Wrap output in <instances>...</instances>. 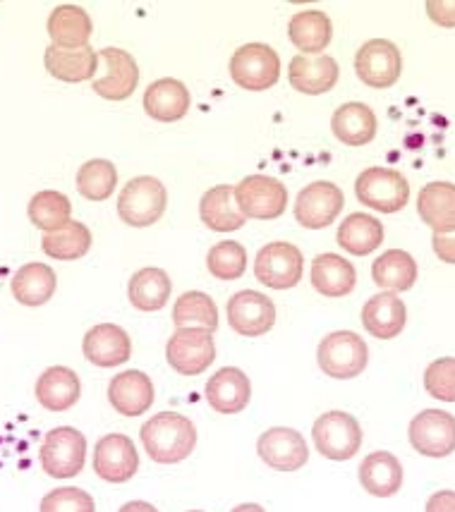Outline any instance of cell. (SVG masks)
<instances>
[{
    "instance_id": "1",
    "label": "cell",
    "mask_w": 455,
    "mask_h": 512,
    "mask_svg": "<svg viewBox=\"0 0 455 512\" xmlns=\"http://www.w3.org/2000/svg\"><path fill=\"white\" fill-rule=\"evenodd\" d=\"M142 446L147 455L159 465H178L192 455L197 446V429L187 417L178 412H159L144 422Z\"/></svg>"
},
{
    "instance_id": "2",
    "label": "cell",
    "mask_w": 455,
    "mask_h": 512,
    "mask_svg": "<svg viewBox=\"0 0 455 512\" xmlns=\"http://www.w3.org/2000/svg\"><path fill=\"white\" fill-rule=\"evenodd\" d=\"M166 206L168 192L163 182L151 178V175H139V178L127 182L120 192L118 216L132 228H149V225L161 221Z\"/></svg>"
},
{
    "instance_id": "3",
    "label": "cell",
    "mask_w": 455,
    "mask_h": 512,
    "mask_svg": "<svg viewBox=\"0 0 455 512\" xmlns=\"http://www.w3.org/2000/svg\"><path fill=\"white\" fill-rule=\"evenodd\" d=\"M317 362L319 369L324 371L329 379H355V376H360L362 371L367 369L369 347L360 335L353 331L329 333L319 343Z\"/></svg>"
},
{
    "instance_id": "4",
    "label": "cell",
    "mask_w": 455,
    "mask_h": 512,
    "mask_svg": "<svg viewBox=\"0 0 455 512\" xmlns=\"http://www.w3.org/2000/svg\"><path fill=\"white\" fill-rule=\"evenodd\" d=\"M39 460L48 477H77L82 472L84 460H87V438L72 426H58L46 434L39 450Z\"/></svg>"
},
{
    "instance_id": "5",
    "label": "cell",
    "mask_w": 455,
    "mask_h": 512,
    "mask_svg": "<svg viewBox=\"0 0 455 512\" xmlns=\"http://www.w3.org/2000/svg\"><path fill=\"white\" fill-rule=\"evenodd\" d=\"M314 446L326 460L343 462L357 455L362 448V426L348 412H326L314 422Z\"/></svg>"
},
{
    "instance_id": "6",
    "label": "cell",
    "mask_w": 455,
    "mask_h": 512,
    "mask_svg": "<svg viewBox=\"0 0 455 512\" xmlns=\"http://www.w3.org/2000/svg\"><path fill=\"white\" fill-rule=\"evenodd\" d=\"M355 194L362 201V206L381 213H398L408 204L410 185L398 170L367 168L355 180Z\"/></svg>"
},
{
    "instance_id": "7",
    "label": "cell",
    "mask_w": 455,
    "mask_h": 512,
    "mask_svg": "<svg viewBox=\"0 0 455 512\" xmlns=\"http://www.w3.org/2000/svg\"><path fill=\"white\" fill-rule=\"evenodd\" d=\"M230 77L247 91H266L281 77V58L266 44H245L230 58Z\"/></svg>"
},
{
    "instance_id": "8",
    "label": "cell",
    "mask_w": 455,
    "mask_h": 512,
    "mask_svg": "<svg viewBox=\"0 0 455 512\" xmlns=\"http://www.w3.org/2000/svg\"><path fill=\"white\" fill-rule=\"evenodd\" d=\"M235 201L245 218L273 221L285 213L288 190L281 180L271 178V175H247L245 180H240V185H235Z\"/></svg>"
},
{
    "instance_id": "9",
    "label": "cell",
    "mask_w": 455,
    "mask_h": 512,
    "mask_svg": "<svg viewBox=\"0 0 455 512\" xmlns=\"http://www.w3.org/2000/svg\"><path fill=\"white\" fill-rule=\"evenodd\" d=\"M166 359L180 376H199L214 364V333L204 328H178L166 345Z\"/></svg>"
},
{
    "instance_id": "10",
    "label": "cell",
    "mask_w": 455,
    "mask_h": 512,
    "mask_svg": "<svg viewBox=\"0 0 455 512\" xmlns=\"http://www.w3.org/2000/svg\"><path fill=\"white\" fill-rule=\"evenodd\" d=\"M305 256L290 242H271L259 249L254 261V276L271 290H290L302 280Z\"/></svg>"
},
{
    "instance_id": "11",
    "label": "cell",
    "mask_w": 455,
    "mask_h": 512,
    "mask_svg": "<svg viewBox=\"0 0 455 512\" xmlns=\"http://www.w3.org/2000/svg\"><path fill=\"white\" fill-rule=\"evenodd\" d=\"M101 75L94 77L91 87L101 99L125 101L135 94L139 84V67L123 48H103L99 51Z\"/></svg>"
},
{
    "instance_id": "12",
    "label": "cell",
    "mask_w": 455,
    "mask_h": 512,
    "mask_svg": "<svg viewBox=\"0 0 455 512\" xmlns=\"http://www.w3.org/2000/svg\"><path fill=\"white\" fill-rule=\"evenodd\" d=\"M226 314L235 333L245 335V338H262L276 323V304L264 292L242 290L230 297Z\"/></svg>"
},
{
    "instance_id": "13",
    "label": "cell",
    "mask_w": 455,
    "mask_h": 512,
    "mask_svg": "<svg viewBox=\"0 0 455 512\" xmlns=\"http://www.w3.org/2000/svg\"><path fill=\"white\" fill-rule=\"evenodd\" d=\"M355 72L372 89L393 87L403 72V58H400L398 46L386 39L367 41L355 56Z\"/></svg>"
},
{
    "instance_id": "14",
    "label": "cell",
    "mask_w": 455,
    "mask_h": 512,
    "mask_svg": "<svg viewBox=\"0 0 455 512\" xmlns=\"http://www.w3.org/2000/svg\"><path fill=\"white\" fill-rule=\"evenodd\" d=\"M343 206L345 197L341 187H336L333 182L317 180L297 194L295 218L302 228L321 230L329 228V225L336 221L338 213L343 211Z\"/></svg>"
},
{
    "instance_id": "15",
    "label": "cell",
    "mask_w": 455,
    "mask_h": 512,
    "mask_svg": "<svg viewBox=\"0 0 455 512\" xmlns=\"http://www.w3.org/2000/svg\"><path fill=\"white\" fill-rule=\"evenodd\" d=\"M410 443L424 457L455 453V417L441 410H424L410 422Z\"/></svg>"
},
{
    "instance_id": "16",
    "label": "cell",
    "mask_w": 455,
    "mask_h": 512,
    "mask_svg": "<svg viewBox=\"0 0 455 512\" xmlns=\"http://www.w3.org/2000/svg\"><path fill=\"white\" fill-rule=\"evenodd\" d=\"M257 453L276 472H297L309 460L305 436L288 426H273L264 431L257 441Z\"/></svg>"
},
{
    "instance_id": "17",
    "label": "cell",
    "mask_w": 455,
    "mask_h": 512,
    "mask_svg": "<svg viewBox=\"0 0 455 512\" xmlns=\"http://www.w3.org/2000/svg\"><path fill=\"white\" fill-rule=\"evenodd\" d=\"M137 469L139 455L132 438L108 434L94 446V472L108 484H125L135 477Z\"/></svg>"
},
{
    "instance_id": "18",
    "label": "cell",
    "mask_w": 455,
    "mask_h": 512,
    "mask_svg": "<svg viewBox=\"0 0 455 512\" xmlns=\"http://www.w3.org/2000/svg\"><path fill=\"white\" fill-rule=\"evenodd\" d=\"M84 357L101 369H113L132 357V340L125 328L115 323H99L89 328L82 343Z\"/></svg>"
},
{
    "instance_id": "19",
    "label": "cell",
    "mask_w": 455,
    "mask_h": 512,
    "mask_svg": "<svg viewBox=\"0 0 455 512\" xmlns=\"http://www.w3.org/2000/svg\"><path fill=\"white\" fill-rule=\"evenodd\" d=\"M108 400L123 417H142L154 405V383L144 371H123L108 383Z\"/></svg>"
},
{
    "instance_id": "20",
    "label": "cell",
    "mask_w": 455,
    "mask_h": 512,
    "mask_svg": "<svg viewBox=\"0 0 455 512\" xmlns=\"http://www.w3.org/2000/svg\"><path fill=\"white\" fill-rule=\"evenodd\" d=\"M206 402L218 414H240L250 405L252 383L238 367H226L216 371L206 383Z\"/></svg>"
},
{
    "instance_id": "21",
    "label": "cell",
    "mask_w": 455,
    "mask_h": 512,
    "mask_svg": "<svg viewBox=\"0 0 455 512\" xmlns=\"http://www.w3.org/2000/svg\"><path fill=\"white\" fill-rule=\"evenodd\" d=\"M405 321H408V309L396 292H379L362 307L364 331L379 340H393L403 333Z\"/></svg>"
},
{
    "instance_id": "22",
    "label": "cell",
    "mask_w": 455,
    "mask_h": 512,
    "mask_svg": "<svg viewBox=\"0 0 455 512\" xmlns=\"http://www.w3.org/2000/svg\"><path fill=\"white\" fill-rule=\"evenodd\" d=\"M338 75L341 70L331 56H295L288 65L290 87L307 96L329 94L336 87Z\"/></svg>"
},
{
    "instance_id": "23",
    "label": "cell",
    "mask_w": 455,
    "mask_h": 512,
    "mask_svg": "<svg viewBox=\"0 0 455 512\" xmlns=\"http://www.w3.org/2000/svg\"><path fill=\"white\" fill-rule=\"evenodd\" d=\"M190 91L180 79L163 77L144 91V111L159 123H178L190 111Z\"/></svg>"
},
{
    "instance_id": "24",
    "label": "cell",
    "mask_w": 455,
    "mask_h": 512,
    "mask_svg": "<svg viewBox=\"0 0 455 512\" xmlns=\"http://www.w3.org/2000/svg\"><path fill=\"white\" fill-rule=\"evenodd\" d=\"M44 65L60 82L80 84L94 79L96 70H99V53L91 46L60 48L51 44L44 53Z\"/></svg>"
},
{
    "instance_id": "25",
    "label": "cell",
    "mask_w": 455,
    "mask_h": 512,
    "mask_svg": "<svg viewBox=\"0 0 455 512\" xmlns=\"http://www.w3.org/2000/svg\"><path fill=\"white\" fill-rule=\"evenodd\" d=\"M417 213L434 235L455 233V185L453 182H429L417 197Z\"/></svg>"
},
{
    "instance_id": "26",
    "label": "cell",
    "mask_w": 455,
    "mask_h": 512,
    "mask_svg": "<svg viewBox=\"0 0 455 512\" xmlns=\"http://www.w3.org/2000/svg\"><path fill=\"white\" fill-rule=\"evenodd\" d=\"M199 216L204 225L216 233H235L245 225V213L240 211L238 201H235V187L216 185L209 192H204L199 201Z\"/></svg>"
},
{
    "instance_id": "27",
    "label": "cell",
    "mask_w": 455,
    "mask_h": 512,
    "mask_svg": "<svg viewBox=\"0 0 455 512\" xmlns=\"http://www.w3.org/2000/svg\"><path fill=\"white\" fill-rule=\"evenodd\" d=\"M360 484L367 493L376 498H391L396 496L403 486V467L396 455L386 453V450H376L367 455L360 465Z\"/></svg>"
},
{
    "instance_id": "28",
    "label": "cell",
    "mask_w": 455,
    "mask_h": 512,
    "mask_svg": "<svg viewBox=\"0 0 455 512\" xmlns=\"http://www.w3.org/2000/svg\"><path fill=\"white\" fill-rule=\"evenodd\" d=\"M312 278L314 290L324 297H345L355 290L357 271L348 259L341 254H319L312 261Z\"/></svg>"
},
{
    "instance_id": "29",
    "label": "cell",
    "mask_w": 455,
    "mask_h": 512,
    "mask_svg": "<svg viewBox=\"0 0 455 512\" xmlns=\"http://www.w3.org/2000/svg\"><path fill=\"white\" fill-rule=\"evenodd\" d=\"M82 386L77 374L68 367H51L36 381V400L51 412H65L77 405Z\"/></svg>"
},
{
    "instance_id": "30",
    "label": "cell",
    "mask_w": 455,
    "mask_h": 512,
    "mask_svg": "<svg viewBox=\"0 0 455 512\" xmlns=\"http://www.w3.org/2000/svg\"><path fill=\"white\" fill-rule=\"evenodd\" d=\"M171 292V278L163 268L156 266L139 268L135 276L130 278V285H127V297L139 312H161L171 300Z\"/></svg>"
},
{
    "instance_id": "31",
    "label": "cell",
    "mask_w": 455,
    "mask_h": 512,
    "mask_svg": "<svg viewBox=\"0 0 455 512\" xmlns=\"http://www.w3.org/2000/svg\"><path fill=\"white\" fill-rule=\"evenodd\" d=\"M48 36L53 46L60 48H82L89 46V36L94 32V24L87 10L80 5H58L48 17Z\"/></svg>"
},
{
    "instance_id": "32",
    "label": "cell",
    "mask_w": 455,
    "mask_h": 512,
    "mask_svg": "<svg viewBox=\"0 0 455 512\" xmlns=\"http://www.w3.org/2000/svg\"><path fill=\"white\" fill-rule=\"evenodd\" d=\"M10 288L15 300L24 304V307H41V304H46L53 295H56V271H53L51 266L32 261V264H24L20 271L15 273Z\"/></svg>"
},
{
    "instance_id": "33",
    "label": "cell",
    "mask_w": 455,
    "mask_h": 512,
    "mask_svg": "<svg viewBox=\"0 0 455 512\" xmlns=\"http://www.w3.org/2000/svg\"><path fill=\"white\" fill-rule=\"evenodd\" d=\"M331 130L345 146H364L376 137V115L364 103H345L333 113Z\"/></svg>"
},
{
    "instance_id": "34",
    "label": "cell",
    "mask_w": 455,
    "mask_h": 512,
    "mask_svg": "<svg viewBox=\"0 0 455 512\" xmlns=\"http://www.w3.org/2000/svg\"><path fill=\"white\" fill-rule=\"evenodd\" d=\"M381 242H384V225L369 213H350L338 225V245L348 254L367 256L376 252Z\"/></svg>"
},
{
    "instance_id": "35",
    "label": "cell",
    "mask_w": 455,
    "mask_h": 512,
    "mask_svg": "<svg viewBox=\"0 0 455 512\" xmlns=\"http://www.w3.org/2000/svg\"><path fill=\"white\" fill-rule=\"evenodd\" d=\"M372 278L388 292H405L417 283V261L403 249H388L372 264Z\"/></svg>"
},
{
    "instance_id": "36",
    "label": "cell",
    "mask_w": 455,
    "mask_h": 512,
    "mask_svg": "<svg viewBox=\"0 0 455 512\" xmlns=\"http://www.w3.org/2000/svg\"><path fill=\"white\" fill-rule=\"evenodd\" d=\"M288 36L302 53H324V48L331 44L333 24L329 15L319 10L297 12L288 24Z\"/></svg>"
},
{
    "instance_id": "37",
    "label": "cell",
    "mask_w": 455,
    "mask_h": 512,
    "mask_svg": "<svg viewBox=\"0 0 455 512\" xmlns=\"http://www.w3.org/2000/svg\"><path fill=\"white\" fill-rule=\"evenodd\" d=\"M41 247L51 259L58 261H75L82 259L91 249V233L89 228L80 221H70L60 230L44 233L41 237Z\"/></svg>"
},
{
    "instance_id": "38",
    "label": "cell",
    "mask_w": 455,
    "mask_h": 512,
    "mask_svg": "<svg viewBox=\"0 0 455 512\" xmlns=\"http://www.w3.org/2000/svg\"><path fill=\"white\" fill-rule=\"evenodd\" d=\"M173 323L178 328H204V331L214 333L218 328L216 302L206 292H185L173 304Z\"/></svg>"
},
{
    "instance_id": "39",
    "label": "cell",
    "mask_w": 455,
    "mask_h": 512,
    "mask_svg": "<svg viewBox=\"0 0 455 512\" xmlns=\"http://www.w3.org/2000/svg\"><path fill=\"white\" fill-rule=\"evenodd\" d=\"M29 221H32L36 228H41L44 233H53V230H60L63 225L70 223L72 216V204L65 194L44 190L34 194L32 201H29Z\"/></svg>"
},
{
    "instance_id": "40",
    "label": "cell",
    "mask_w": 455,
    "mask_h": 512,
    "mask_svg": "<svg viewBox=\"0 0 455 512\" xmlns=\"http://www.w3.org/2000/svg\"><path fill=\"white\" fill-rule=\"evenodd\" d=\"M118 185V170L106 158H94L77 170V192L89 201H106Z\"/></svg>"
},
{
    "instance_id": "41",
    "label": "cell",
    "mask_w": 455,
    "mask_h": 512,
    "mask_svg": "<svg viewBox=\"0 0 455 512\" xmlns=\"http://www.w3.org/2000/svg\"><path fill=\"white\" fill-rule=\"evenodd\" d=\"M206 268L218 280H238L247 271V249L240 242H218L206 254Z\"/></svg>"
},
{
    "instance_id": "42",
    "label": "cell",
    "mask_w": 455,
    "mask_h": 512,
    "mask_svg": "<svg viewBox=\"0 0 455 512\" xmlns=\"http://www.w3.org/2000/svg\"><path fill=\"white\" fill-rule=\"evenodd\" d=\"M424 388L436 400L455 402V357L436 359L424 371Z\"/></svg>"
},
{
    "instance_id": "43",
    "label": "cell",
    "mask_w": 455,
    "mask_h": 512,
    "mask_svg": "<svg viewBox=\"0 0 455 512\" xmlns=\"http://www.w3.org/2000/svg\"><path fill=\"white\" fill-rule=\"evenodd\" d=\"M41 512H96V505L87 491L65 486V489L46 493L41 501Z\"/></svg>"
},
{
    "instance_id": "44",
    "label": "cell",
    "mask_w": 455,
    "mask_h": 512,
    "mask_svg": "<svg viewBox=\"0 0 455 512\" xmlns=\"http://www.w3.org/2000/svg\"><path fill=\"white\" fill-rule=\"evenodd\" d=\"M429 20L439 27H455V0H429L427 3Z\"/></svg>"
},
{
    "instance_id": "45",
    "label": "cell",
    "mask_w": 455,
    "mask_h": 512,
    "mask_svg": "<svg viewBox=\"0 0 455 512\" xmlns=\"http://www.w3.org/2000/svg\"><path fill=\"white\" fill-rule=\"evenodd\" d=\"M434 245V254L439 256L444 264H453L455 266V233L451 235H434L432 237Z\"/></svg>"
},
{
    "instance_id": "46",
    "label": "cell",
    "mask_w": 455,
    "mask_h": 512,
    "mask_svg": "<svg viewBox=\"0 0 455 512\" xmlns=\"http://www.w3.org/2000/svg\"><path fill=\"white\" fill-rule=\"evenodd\" d=\"M427 512H455V491H439L427 501Z\"/></svg>"
},
{
    "instance_id": "47",
    "label": "cell",
    "mask_w": 455,
    "mask_h": 512,
    "mask_svg": "<svg viewBox=\"0 0 455 512\" xmlns=\"http://www.w3.org/2000/svg\"><path fill=\"white\" fill-rule=\"evenodd\" d=\"M118 512H159V510H156L154 505L147 501H130V503H125Z\"/></svg>"
},
{
    "instance_id": "48",
    "label": "cell",
    "mask_w": 455,
    "mask_h": 512,
    "mask_svg": "<svg viewBox=\"0 0 455 512\" xmlns=\"http://www.w3.org/2000/svg\"><path fill=\"white\" fill-rule=\"evenodd\" d=\"M230 512H266L262 505H257V503H242V505H238V508H233Z\"/></svg>"
},
{
    "instance_id": "49",
    "label": "cell",
    "mask_w": 455,
    "mask_h": 512,
    "mask_svg": "<svg viewBox=\"0 0 455 512\" xmlns=\"http://www.w3.org/2000/svg\"><path fill=\"white\" fill-rule=\"evenodd\" d=\"M190 512H202V510H190Z\"/></svg>"
}]
</instances>
